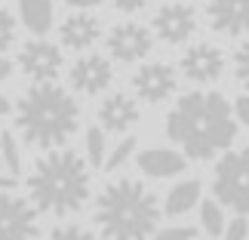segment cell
Listing matches in <instances>:
<instances>
[{"label":"cell","mask_w":249,"mask_h":240,"mask_svg":"<svg viewBox=\"0 0 249 240\" xmlns=\"http://www.w3.org/2000/svg\"><path fill=\"white\" fill-rule=\"evenodd\" d=\"M166 136L185 148L191 160H209L225 151L237 136V120L225 95L188 92L166 117Z\"/></svg>","instance_id":"cell-1"},{"label":"cell","mask_w":249,"mask_h":240,"mask_svg":"<svg viewBox=\"0 0 249 240\" xmlns=\"http://www.w3.org/2000/svg\"><path fill=\"white\" fill-rule=\"evenodd\" d=\"M16 127L22 139L34 148H59L65 145L80 127V108L71 92L55 83H34L18 99Z\"/></svg>","instance_id":"cell-2"},{"label":"cell","mask_w":249,"mask_h":240,"mask_svg":"<svg viewBox=\"0 0 249 240\" xmlns=\"http://www.w3.org/2000/svg\"><path fill=\"white\" fill-rule=\"evenodd\" d=\"M160 203L136 179L111 182L95 200V225L105 240H148L157 231Z\"/></svg>","instance_id":"cell-3"},{"label":"cell","mask_w":249,"mask_h":240,"mask_svg":"<svg viewBox=\"0 0 249 240\" xmlns=\"http://www.w3.org/2000/svg\"><path fill=\"white\" fill-rule=\"evenodd\" d=\"M37 209L55 216H68L83 209L89 200V166L77 151H53L34 163V172L28 176Z\"/></svg>","instance_id":"cell-4"},{"label":"cell","mask_w":249,"mask_h":240,"mask_svg":"<svg viewBox=\"0 0 249 240\" xmlns=\"http://www.w3.org/2000/svg\"><path fill=\"white\" fill-rule=\"evenodd\" d=\"M213 194L222 206H231L234 213L249 216V148L231 151L218 160Z\"/></svg>","instance_id":"cell-5"},{"label":"cell","mask_w":249,"mask_h":240,"mask_svg":"<svg viewBox=\"0 0 249 240\" xmlns=\"http://www.w3.org/2000/svg\"><path fill=\"white\" fill-rule=\"evenodd\" d=\"M0 240H37V209L13 191H0Z\"/></svg>","instance_id":"cell-6"},{"label":"cell","mask_w":249,"mask_h":240,"mask_svg":"<svg viewBox=\"0 0 249 240\" xmlns=\"http://www.w3.org/2000/svg\"><path fill=\"white\" fill-rule=\"evenodd\" d=\"M18 68L34 83H53L62 71V50L50 40H28L18 53Z\"/></svg>","instance_id":"cell-7"},{"label":"cell","mask_w":249,"mask_h":240,"mask_svg":"<svg viewBox=\"0 0 249 240\" xmlns=\"http://www.w3.org/2000/svg\"><path fill=\"white\" fill-rule=\"evenodd\" d=\"M151 46H154V37L139 22H120V25H114L111 34H108V53L120 62L145 59L151 53Z\"/></svg>","instance_id":"cell-8"},{"label":"cell","mask_w":249,"mask_h":240,"mask_svg":"<svg viewBox=\"0 0 249 240\" xmlns=\"http://www.w3.org/2000/svg\"><path fill=\"white\" fill-rule=\"evenodd\" d=\"M154 31L166 43H185L197 31V9L188 3H166L154 16Z\"/></svg>","instance_id":"cell-9"},{"label":"cell","mask_w":249,"mask_h":240,"mask_svg":"<svg viewBox=\"0 0 249 240\" xmlns=\"http://www.w3.org/2000/svg\"><path fill=\"white\" fill-rule=\"evenodd\" d=\"M225 71V55L213 43H194L181 55V74L194 83H213Z\"/></svg>","instance_id":"cell-10"},{"label":"cell","mask_w":249,"mask_h":240,"mask_svg":"<svg viewBox=\"0 0 249 240\" xmlns=\"http://www.w3.org/2000/svg\"><path fill=\"white\" fill-rule=\"evenodd\" d=\"M132 86H136V95L142 102H163L176 92V71L163 62H151V65H142L132 77Z\"/></svg>","instance_id":"cell-11"},{"label":"cell","mask_w":249,"mask_h":240,"mask_svg":"<svg viewBox=\"0 0 249 240\" xmlns=\"http://www.w3.org/2000/svg\"><path fill=\"white\" fill-rule=\"evenodd\" d=\"M114 80V71H111V62L102 59V55H83L71 65V86L77 92L86 95H99L111 86Z\"/></svg>","instance_id":"cell-12"},{"label":"cell","mask_w":249,"mask_h":240,"mask_svg":"<svg viewBox=\"0 0 249 240\" xmlns=\"http://www.w3.org/2000/svg\"><path fill=\"white\" fill-rule=\"evenodd\" d=\"M209 25L228 37L249 34V0H209Z\"/></svg>","instance_id":"cell-13"},{"label":"cell","mask_w":249,"mask_h":240,"mask_svg":"<svg viewBox=\"0 0 249 240\" xmlns=\"http://www.w3.org/2000/svg\"><path fill=\"white\" fill-rule=\"evenodd\" d=\"M99 120L108 132H126L139 123V105L129 95H108L99 108Z\"/></svg>","instance_id":"cell-14"},{"label":"cell","mask_w":249,"mask_h":240,"mask_svg":"<svg viewBox=\"0 0 249 240\" xmlns=\"http://www.w3.org/2000/svg\"><path fill=\"white\" fill-rule=\"evenodd\" d=\"M59 37H62V46H68V50H89L99 40V22L86 13L68 16L59 28Z\"/></svg>","instance_id":"cell-15"},{"label":"cell","mask_w":249,"mask_h":240,"mask_svg":"<svg viewBox=\"0 0 249 240\" xmlns=\"http://www.w3.org/2000/svg\"><path fill=\"white\" fill-rule=\"evenodd\" d=\"M139 169L151 179H169L185 169V157L176 154V151H166V148H151V151L139 154Z\"/></svg>","instance_id":"cell-16"},{"label":"cell","mask_w":249,"mask_h":240,"mask_svg":"<svg viewBox=\"0 0 249 240\" xmlns=\"http://www.w3.org/2000/svg\"><path fill=\"white\" fill-rule=\"evenodd\" d=\"M22 9V22L28 31L34 34H46L53 25V0H18Z\"/></svg>","instance_id":"cell-17"},{"label":"cell","mask_w":249,"mask_h":240,"mask_svg":"<svg viewBox=\"0 0 249 240\" xmlns=\"http://www.w3.org/2000/svg\"><path fill=\"white\" fill-rule=\"evenodd\" d=\"M200 200V182L197 179H188V182H181V185H176L166 194V216H181V213H188L191 206H194Z\"/></svg>","instance_id":"cell-18"},{"label":"cell","mask_w":249,"mask_h":240,"mask_svg":"<svg viewBox=\"0 0 249 240\" xmlns=\"http://www.w3.org/2000/svg\"><path fill=\"white\" fill-rule=\"evenodd\" d=\"M0 163H6L9 176L22 172V151H18L13 132H0Z\"/></svg>","instance_id":"cell-19"},{"label":"cell","mask_w":249,"mask_h":240,"mask_svg":"<svg viewBox=\"0 0 249 240\" xmlns=\"http://www.w3.org/2000/svg\"><path fill=\"white\" fill-rule=\"evenodd\" d=\"M200 216H203V228L213 237H218L225 231V213H222V203H218V200H203Z\"/></svg>","instance_id":"cell-20"},{"label":"cell","mask_w":249,"mask_h":240,"mask_svg":"<svg viewBox=\"0 0 249 240\" xmlns=\"http://www.w3.org/2000/svg\"><path fill=\"white\" fill-rule=\"evenodd\" d=\"M86 160H89L95 169L105 166V132L95 129V127L86 132Z\"/></svg>","instance_id":"cell-21"},{"label":"cell","mask_w":249,"mask_h":240,"mask_svg":"<svg viewBox=\"0 0 249 240\" xmlns=\"http://www.w3.org/2000/svg\"><path fill=\"white\" fill-rule=\"evenodd\" d=\"M13 40H16V18H13V13L0 9V53L9 50Z\"/></svg>","instance_id":"cell-22"},{"label":"cell","mask_w":249,"mask_h":240,"mask_svg":"<svg viewBox=\"0 0 249 240\" xmlns=\"http://www.w3.org/2000/svg\"><path fill=\"white\" fill-rule=\"evenodd\" d=\"M132 148H136V139H123L117 148H114V154L105 160V169H120L123 163L129 160V154H132Z\"/></svg>","instance_id":"cell-23"},{"label":"cell","mask_w":249,"mask_h":240,"mask_svg":"<svg viewBox=\"0 0 249 240\" xmlns=\"http://www.w3.org/2000/svg\"><path fill=\"white\" fill-rule=\"evenodd\" d=\"M234 71H237V80H240L246 90H249V40L243 46H237V55H234Z\"/></svg>","instance_id":"cell-24"},{"label":"cell","mask_w":249,"mask_h":240,"mask_svg":"<svg viewBox=\"0 0 249 240\" xmlns=\"http://www.w3.org/2000/svg\"><path fill=\"white\" fill-rule=\"evenodd\" d=\"M50 240H95V237L80 225H62V228H55L50 234Z\"/></svg>","instance_id":"cell-25"},{"label":"cell","mask_w":249,"mask_h":240,"mask_svg":"<svg viewBox=\"0 0 249 240\" xmlns=\"http://www.w3.org/2000/svg\"><path fill=\"white\" fill-rule=\"evenodd\" d=\"M197 231L191 225H181V228H163V231H157V240H194Z\"/></svg>","instance_id":"cell-26"},{"label":"cell","mask_w":249,"mask_h":240,"mask_svg":"<svg viewBox=\"0 0 249 240\" xmlns=\"http://www.w3.org/2000/svg\"><path fill=\"white\" fill-rule=\"evenodd\" d=\"M246 234H249V225H246V219L240 216V219H234V222L228 225L225 240H246Z\"/></svg>","instance_id":"cell-27"},{"label":"cell","mask_w":249,"mask_h":240,"mask_svg":"<svg viewBox=\"0 0 249 240\" xmlns=\"http://www.w3.org/2000/svg\"><path fill=\"white\" fill-rule=\"evenodd\" d=\"M234 114H237V120H243V127H249V95H240L234 102Z\"/></svg>","instance_id":"cell-28"},{"label":"cell","mask_w":249,"mask_h":240,"mask_svg":"<svg viewBox=\"0 0 249 240\" xmlns=\"http://www.w3.org/2000/svg\"><path fill=\"white\" fill-rule=\"evenodd\" d=\"M151 0H114V6L123 9V13H139V9H145Z\"/></svg>","instance_id":"cell-29"},{"label":"cell","mask_w":249,"mask_h":240,"mask_svg":"<svg viewBox=\"0 0 249 240\" xmlns=\"http://www.w3.org/2000/svg\"><path fill=\"white\" fill-rule=\"evenodd\" d=\"M0 191H16V176H3L0 172Z\"/></svg>","instance_id":"cell-30"},{"label":"cell","mask_w":249,"mask_h":240,"mask_svg":"<svg viewBox=\"0 0 249 240\" xmlns=\"http://www.w3.org/2000/svg\"><path fill=\"white\" fill-rule=\"evenodd\" d=\"M68 6H80V9H89V6H99L102 0H65Z\"/></svg>","instance_id":"cell-31"},{"label":"cell","mask_w":249,"mask_h":240,"mask_svg":"<svg viewBox=\"0 0 249 240\" xmlns=\"http://www.w3.org/2000/svg\"><path fill=\"white\" fill-rule=\"evenodd\" d=\"M9 71H13V68H9V62H6V59H0V80H6V77H9Z\"/></svg>","instance_id":"cell-32"},{"label":"cell","mask_w":249,"mask_h":240,"mask_svg":"<svg viewBox=\"0 0 249 240\" xmlns=\"http://www.w3.org/2000/svg\"><path fill=\"white\" fill-rule=\"evenodd\" d=\"M3 114H9V99H6V95H0V117H3Z\"/></svg>","instance_id":"cell-33"}]
</instances>
